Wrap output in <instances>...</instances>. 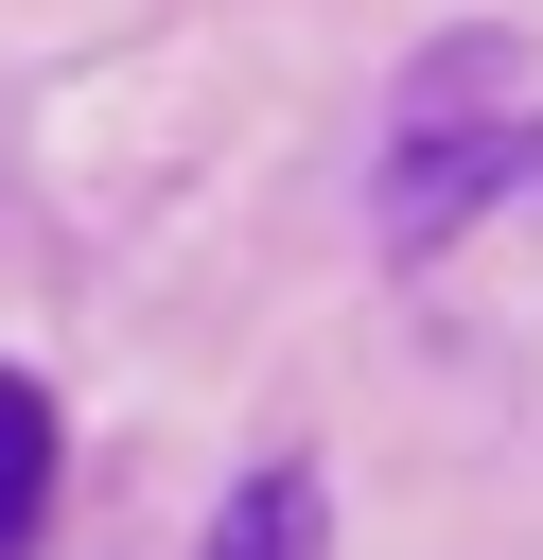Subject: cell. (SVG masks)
Here are the masks:
<instances>
[{
  "mask_svg": "<svg viewBox=\"0 0 543 560\" xmlns=\"http://www.w3.org/2000/svg\"><path fill=\"white\" fill-rule=\"evenodd\" d=\"M35 525H53V385L0 368V560H35Z\"/></svg>",
  "mask_w": 543,
  "mask_h": 560,
  "instance_id": "obj_3",
  "label": "cell"
},
{
  "mask_svg": "<svg viewBox=\"0 0 543 560\" xmlns=\"http://www.w3.org/2000/svg\"><path fill=\"white\" fill-rule=\"evenodd\" d=\"M210 560H333V490H315V455H263V472L210 508Z\"/></svg>",
  "mask_w": 543,
  "mask_h": 560,
  "instance_id": "obj_2",
  "label": "cell"
},
{
  "mask_svg": "<svg viewBox=\"0 0 543 560\" xmlns=\"http://www.w3.org/2000/svg\"><path fill=\"white\" fill-rule=\"evenodd\" d=\"M508 192H543V122H420L385 158V245H455Z\"/></svg>",
  "mask_w": 543,
  "mask_h": 560,
  "instance_id": "obj_1",
  "label": "cell"
}]
</instances>
